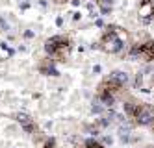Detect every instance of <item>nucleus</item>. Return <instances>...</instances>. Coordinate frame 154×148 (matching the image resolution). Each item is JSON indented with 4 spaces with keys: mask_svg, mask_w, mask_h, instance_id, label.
Instances as JSON below:
<instances>
[{
    "mask_svg": "<svg viewBox=\"0 0 154 148\" xmlns=\"http://www.w3.org/2000/svg\"><path fill=\"white\" fill-rule=\"evenodd\" d=\"M71 39L67 35H54L50 39H47L45 43V52L50 56L52 59H60V61H65V58L69 56V50H71Z\"/></svg>",
    "mask_w": 154,
    "mask_h": 148,
    "instance_id": "nucleus-1",
    "label": "nucleus"
},
{
    "mask_svg": "<svg viewBox=\"0 0 154 148\" xmlns=\"http://www.w3.org/2000/svg\"><path fill=\"white\" fill-rule=\"evenodd\" d=\"M98 44H100V48L106 54H123V50L128 48L126 44L123 43V39L117 35L115 26H108V30L102 33V37H100V41H98Z\"/></svg>",
    "mask_w": 154,
    "mask_h": 148,
    "instance_id": "nucleus-2",
    "label": "nucleus"
},
{
    "mask_svg": "<svg viewBox=\"0 0 154 148\" xmlns=\"http://www.w3.org/2000/svg\"><path fill=\"white\" fill-rule=\"evenodd\" d=\"M132 124H136V126H147V128H150L152 124H154V106L143 104V102H141L139 111H137L136 119L132 120Z\"/></svg>",
    "mask_w": 154,
    "mask_h": 148,
    "instance_id": "nucleus-3",
    "label": "nucleus"
},
{
    "mask_svg": "<svg viewBox=\"0 0 154 148\" xmlns=\"http://www.w3.org/2000/svg\"><path fill=\"white\" fill-rule=\"evenodd\" d=\"M139 61H154V41L152 39L139 43Z\"/></svg>",
    "mask_w": 154,
    "mask_h": 148,
    "instance_id": "nucleus-4",
    "label": "nucleus"
},
{
    "mask_svg": "<svg viewBox=\"0 0 154 148\" xmlns=\"http://www.w3.org/2000/svg\"><path fill=\"white\" fill-rule=\"evenodd\" d=\"M137 15H139V19L145 22V24L150 19H154V4H152V0H141L139 9H137Z\"/></svg>",
    "mask_w": 154,
    "mask_h": 148,
    "instance_id": "nucleus-5",
    "label": "nucleus"
},
{
    "mask_svg": "<svg viewBox=\"0 0 154 148\" xmlns=\"http://www.w3.org/2000/svg\"><path fill=\"white\" fill-rule=\"evenodd\" d=\"M15 120L23 126V130L26 131V133H37V124L34 122V119L32 117H28V115H24V113H19V115H15Z\"/></svg>",
    "mask_w": 154,
    "mask_h": 148,
    "instance_id": "nucleus-6",
    "label": "nucleus"
},
{
    "mask_svg": "<svg viewBox=\"0 0 154 148\" xmlns=\"http://www.w3.org/2000/svg\"><path fill=\"white\" fill-rule=\"evenodd\" d=\"M139 106H141V102H137V100H134V98H128V100H125V104H123L125 117H126V119H130V122L136 119L137 111H139Z\"/></svg>",
    "mask_w": 154,
    "mask_h": 148,
    "instance_id": "nucleus-7",
    "label": "nucleus"
},
{
    "mask_svg": "<svg viewBox=\"0 0 154 148\" xmlns=\"http://www.w3.org/2000/svg\"><path fill=\"white\" fill-rule=\"evenodd\" d=\"M39 71L41 74H47V76H58V71H56V67H54V59H47V61H43L39 65Z\"/></svg>",
    "mask_w": 154,
    "mask_h": 148,
    "instance_id": "nucleus-8",
    "label": "nucleus"
},
{
    "mask_svg": "<svg viewBox=\"0 0 154 148\" xmlns=\"http://www.w3.org/2000/svg\"><path fill=\"white\" fill-rule=\"evenodd\" d=\"M109 78H112L113 80V82H117L121 87H125L128 82H130V76L125 72V71H113L112 74H109Z\"/></svg>",
    "mask_w": 154,
    "mask_h": 148,
    "instance_id": "nucleus-9",
    "label": "nucleus"
},
{
    "mask_svg": "<svg viewBox=\"0 0 154 148\" xmlns=\"http://www.w3.org/2000/svg\"><path fill=\"white\" fill-rule=\"evenodd\" d=\"M80 148H104V144H100V143L95 141V139H87Z\"/></svg>",
    "mask_w": 154,
    "mask_h": 148,
    "instance_id": "nucleus-10",
    "label": "nucleus"
},
{
    "mask_svg": "<svg viewBox=\"0 0 154 148\" xmlns=\"http://www.w3.org/2000/svg\"><path fill=\"white\" fill-rule=\"evenodd\" d=\"M54 144H56V141H54V139H47L45 144H43L41 148H54Z\"/></svg>",
    "mask_w": 154,
    "mask_h": 148,
    "instance_id": "nucleus-11",
    "label": "nucleus"
},
{
    "mask_svg": "<svg viewBox=\"0 0 154 148\" xmlns=\"http://www.w3.org/2000/svg\"><path fill=\"white\" fill-rule=\"evenodd\" d=\"M56 2H69V0H56Z\"/></svg>",
    "mask_w": 154,
    "mask_h": 148,
    "instance_id": "nucleus-12",
    "label": "nucleus"
},
{
    "mask_svg": "<svg viewBox=\"0 0 154 148\" xmlns=\"http://www.w3.org/2000/svg\"><path fill=\"white\" fill-rule=\"evenodd\" d=\"M152 4H154V0H152Z\"/></svg>",
    "mask_w": 154,
    "mask_h": 148,
    "instance_id": "nucleus-13",
    "label": "nucleus"
}]
</instances>
